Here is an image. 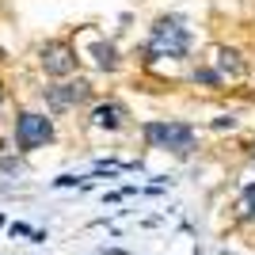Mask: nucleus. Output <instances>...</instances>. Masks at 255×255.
Here are the masks:
<instances>
[{"label": "nucleus", "instance_id": "obj_2", "mask_svg": "<svg viewBox=\"0 0 255 255\" xmlns=\"http://www.w3.org/2000/svg\"><path fill=\"white\" fill-rule=\"evenodd\" d=\"M141 141L152 152H168L175 160H191L198 152V129L183 118H149L141 122Z\"/></svg>", "mask_w": 255, "mask_h": 255}, {"label": "nucleus", "instance_id": "obj_3", "mask_svg": "<svg viewBox=\"0 0 255 255\" xmlns=\"http://www.w3.org/2000/svg\"><path fill=\"white\" fill-rule=\"evenodd\" d=\"M57 141V126H53L50 111H15V122H11V145L19 156H31V152L46 149Z\"/></svg>", "mask_w": 255, "mask_h": 255}, {"label": "nucleus", "instance_id": "obj_11", "mask_svg": "<svg viewBox=\"0 0 255 255\" xmlns=\"http://www.w3.org/2000/svg\"><path fill=\"white\" fill-rule=\"evenodd\" d=\"M19 156H0V171H4V175H19Z\"/></svg>", "mask_w": 255, "mask_h": 255}, {"label": "nucleus", "instance_id": "obj_14", "mask_svg": "<svg viewBox=\"0 0 255 255\" xmlns=\"http://www.w3.org/2000/svg\"><path fill=\"white\" fill-rule=\"evenodd\" d=\"M252 168H255V156H252Z\"/></svg>", "mask_w": 255, "mask_h": 255}, {"label": "nucleus", "instance_id": "obj_4", "mask_svg": "<svg viewBox=\"0 0 255 255\" xmlns=\"http://www.w3.org/2000/svg\"><path fill=\"white\" fill-rule=\"evenodd\" d=\"M42 103L50 115H73V111H84L96 103V88L88 76H65L42 88Z\"/></svg>", "mask_w": 255, "mask_h": 255}, {"label": "nucleus", "instance_id": "obj_7", "mask_svg": "<svg viewBox=\"0 0 255 255\" xmlns=\"http://www.w3.org/2000/svg\"><path fill=\"white\" fill-rule=\"evenodd\" d=\"M210 65L217 69V76L221 80H244L248 73H252V65H248V57L236 46H213V57Z\"/></svg>", "mask_w": 255, "mask_h": 255}, {"label": "nucleus", "instance_id": "obj_12", "mask_svg": "<svg viewBox=\"0 0 255 255\" xmlns=\"http://www.w3.org/2000/svg\"><path fill=\"white\" fill-rule=\"evenodd\" d=\"M240 122H236V115H221L217 122H213V129H236Z\"/></svg>", "mask_w": 255, "mask_h": 255}, {"label": "nucleus", "instance_id": "obj_9", "mask_svg": "<svg viewBox=\"0 0 255 255\" xmlns=\"http://www.w3.org/2000/svg\"><path fill=\"white\" fill-rule=\"evenodd\" d=\"M233 221L236 225H255V183H248L233 202Z\"/></svg>", "mask_w": 255, "mask_h": 255}, {"label": "nucleus", "instance_id": "obj_5", "mask_svg": "<svg viewBox=\"0 0 255 255\" xmlns=\"http://www.w3.org/2000/svg\"><path fill=\"white\" fill-rule=\"evenodd\" d=\"M34 61L46 80H65V76H76L80 69V50L73 46V38H46L34 46Z\"/></svg>", "mask_w": 255, "mask_h": 255}, {"label": "nucleus", "instance_id": "obj_13", "mask_svg": "<svg viewBox=\"0 0 255 255\" xmlns=\"http://www.w3.org/2000/svg\"><path fill=\"white\" fill-rule=\"evenodd\" d=\"M4 103H8V84H4V76H0V111H4Z\"/></svg>", "mask_w": 255, "mask_h": 255}, {"label": "nucleus", "instance_id": "obj_1", "mask_svg": "<svg viewBox=\"0 0 255 255\" xmlns=\"http://www.w3.org/2000/svg\"><path fill=\"white\" fill-rule=\"evenodd\" d=\"M191 46H194V31L187 15H156L149 27V38H145V65L168 57V61H187L191 57Z\"/></svg>", "mask_w": 255, "mask_h": 255}, {"label": "nucleus", "instance_id": "obj_10", "mask_svg": "<svg viewBox=\"0 0 255 255\" xmlns=\"http://www.w3.org/2000/svg\"><path fill=\"white\" fill-rule=\"evenodd\" d=\"M191 84L194 88L202 84V88H213V92H217V88H225V80L217 76V69H213L210 61H202V65H194V69H191Z\"/></svg>", "mask_w": 255, "mask_h": 255}, {"label": "nucleus", "instance_id": "obj_6", "mask_svg": "<svg viewBox=\"0 0 255 255\" xmlns=\"http://www.w3.org/2000/svg\"><path fill=\"white\" fill-rule=\"evenodd\" d=\"M129 118H133V111H129L122 99H99V103H92V115H88V122L96 129H107V133H118V129L129 126Z\"/></svg>", "mask_w": 255, "mask_h": 255}, {"label": "nucleus", "instance_id": "obj_8", "mask_svg": "<svg viewBox=\"0 0 255 255\" xmlns=\"http://www.w3.org/2000/svg\"><path fill=\"white\" fill-rule=\"evenodd\" d=\"M88 57H92V65H96L99 73H118V69H122V50H118L111 38H103V34H96V38H92Z\"/></svg>", "mask_w": 255, "mask_h": 255}]
</instances>
